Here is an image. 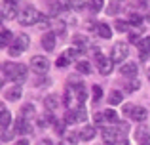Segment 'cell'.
<instances>
[{"mask_svg":"<svg viewBox=\"0 0 150 145\" xmlns=\"http://www.w3.org/2000/svg\"><path fill=\"white\" fill-rule=\"evenodd\" d=\"M4 96H6L8 101H17L19 97L23 96V92H21V88H19V86H13V88L6 90V94H4Z\"/></svg>","mask_w":150,"mask_h":145,"instance_id":"cell-16","label":"cell"},{"mask_svg":"<svg viewBox=\"0 0 150 145\" xmlns=\"http://www.w3.org/2000/svg\"><path fill=\"white\" fill-rule=\"evenodd\" d=\"M127 21H129V25H135V27H141V25H143V17H141L139 14H131Z\"/></svg>","mask_w":150,"mask_h":145,"instance_id":"cell-33","label":"cell"},{"mask_svg":"<svg viewBox=\"0 0 150 145\" xmlns=\"http://www.w3.org/2000/svg\"><path fill=\"white\" fill-rule=\"evenodd\" d=\"M21 116L27 119V120L33 119V116H34V105L33 103H25V105H23V107H21Z\"/></svg>","mask_w":150,"mask_h":145,"instance_id":"cell-21","label":"cell"},{"mask_svg":"<svg viewBox=\"0 0 150 145\" xmlns=\"http://www.w3.org/2000/svg\"><path fill=\"white\" fill-rule=\"evenodd\" d=\"M89 8H91V11H101L103 10V0H91Z\"/></svg>","mask_w":150,"mask_h":145,"instance_id":"cell-40","label":"cell"},{"mask_svg":"<svg viewBox=\"0 0 150 145\" xmlns=\"http://www.w3.org/2000/svg\"><path fill=\"white\" fill-rule=\"evenodd\" d=\"M38 25H40L42 29H44V27H50V25H51V17H48V15L42 14V15H40V21H38Z\"/></svg>","mask_w":150,"mask_h":145,"instance_id":"cell-39","label":"cell"},{"mask_svg":"<svg viewBox=\"0 0 150 145\" xmlns=\"http://www.w3.org/2000/svg\"><path fill=\"white\" fill-rule=\"evenodd\" d=\"M120 73L124 74V76H137V73H139V65H137V61L124 63V65L120 67Z\"/></svg>","mask_w":150,"mask_h":145,"instance_id":"cell-10","label":"cell"},{"mask_svg":"<svg viewBox=\"0 0 150 145\" xmlns=\"http://www.w3.org/2000/svg\"><path fill=\"white\" fill-rule=\"evenodd\" d=\"M103 141H105V145H116L120 141V132H118V128L105 126V130H103Z\"/></svg>","mask_w":150,"mask_h":145,"instance_id":"cell-5","label":"cell"},{"mask_svg":"<svg viewBox=\"0 0 150 145\" xmlns=\"http://www.w3.org/2000/svg\"><path fill=\"white\" fill-rule=\"evenodd\" d=\"M139 145H150V138H146V139H143Z\"/></svg>","mask_w":150,"mask_h":145,"instance_id":"cell-51","label":"cell"},{"mask_svg":"<svg viewBox=\"0 0 150 145\" xmlns=\"http://www.w3.org/2000/svg\"><path fill=\"white\" fill-rule=\"evenodd\" d=\"M91 4V0H72V8L74 10H84Z\"/></svg>","mask_w":150,"mask_h":145,"instance_id":"cell-32","label":"cell"},{"mask_svg":"<svg viewBox=\"0 0 150 145\" xmlns=\"http://www.w3.org/2000/svg\"><path fill=\"white\" fill-rule=\"evenodd\" d=\"M2 17H4V19H11V17H15V6H10V4H2Z\"/></svg>","mask_w":150,"mask_h":145,"instance_id":"cell-22","label":"cell"},{"mask_svg":"<svg viewBox=\"0 0 150 145\" xmlns=\"http://www.w3.org/2000/svg\"><path fill=\"white\" fill-rule=\"evenodd\" d=\"M80 54H82V52H80L78 48H69V50L65 52V57H67V59L70 61V59H76V57L80 56Z\"/></svg>","mask_w":150,"mask_h":145,"instance_id":"cell-35","label":"cell"},{"mask_svg":"<svg viewBox=\"0 0 150 145\" xmlns=\"http://www.w3.org/2000/svg\"><path fill=\"white\" fill-rule=\"evenodd\" d=\"M44 105H46V111H48V113H53L55 109H57V105H59L57 96H53V94H51V96H48V97L44 99Z\"/></svg>","mask_w":150,"mask_h":145,"instance_id":"cell-17","label":"cell"},{"mask_svg":"<svg viewBox=\"0 0 150 145\" xmlns=\"http://www.w3.org/2000/svg\"><path fill=\"white\" fill-rule=\"evenodd\" d=\"M0 113H2V116H0V128H2V130H8V126H10V122H11V115L4 105L0 107Z\"/></svg>","mask_w":150,"mask_h":145,"instance_id":"cell-15","label":"cell"},{"mask_svg":"<svg viewBox=\"0 0 150 145\" xmlns=\"http://www.w3.org/2000/svg\"><path fill=\"white\" fill-rule=\"evenodd\" d=\"M10 40H11V33L8 29H2V36H0V44L2 46H11L10 44Z\"/></svg>","mask_w":150,"mask_h":145,"instance_id":"cell-31","label":"cell"},{"mask_svg":"<svg viewBox=\"0 0 150 145\" xmlns=\"http://www.w3.org/2000/svg\"><path fill=\"white\" fill-rule=\"evenodd\" d=\"M36 145H53V141H51V139H48V138H42V139H38Z\"/></svg>","mask_w":150,"mask_h":145,"instance_id":"cell-47","label":"cell"},{"mask_svg":"<svg viewBox=\"0 0 150 145\" xmlns=\"http://www.w3.org/2000/svg\"><path fill=\"white\" fill-rule=\"evenodd\" d=\"M4 4H10V6H17L19 0H4Z\"/></svg>","mask_w":150,"mask_h":145,"instance_id":"cell-48","label":"cell"},{"mask_svg":"<svg viewBox=\"0 0 150 145\" xmlns=\"http://www.w3.org/2000/svg\"><path fill=\"white\" fill-rule=\"evenodd\" d=\"M78 139H80V134H76V132H69V134L63 136V145H76Z\"/></svg>","mask_w":150,"mask_h":145,"instance_id":"cell-18","label":"cell"},{"mask_svg":"<svg viewBox=\"0 0 150 145\" xmlns=\"http://www.w3.org/2000/svg\"><path fill=\"white\" fill-rule=\"evenodd\" d=\"M133 109H135V105H131V103H127V105H124V115H129V116H131V113H133Z\"/></svg>","mask_w":150,"mask_h":145,"instance_id":"cell-45","label":"cell"},{"mask_svg":"<svg viewBox=\"0 0 150 145\" xmlns=\"http://www.w3.org/2000/svg\"><path fill=\"white\" fill-rule=\"evenodd\" d=\"M15 44H17L23 52H25V50H29L30 48V38H29V34H25V33L17 34V36H15Z\"/></svg>","mask_w":150,"mask_h":145,"instance_id":"cell-14","label":"cell"},{"mask_svg":"<svg viewBox=\"0 0 150 145\" xmlns=\"http://www.w3.org/2000/svg\"><path fill=\"white\" fill-rule=\"evenodd\" d=\"M74 113H76L78 122H84V120H88V111H86V107H84V105H80L78 109H74Z\"/></svg>","mask_w":150,"mask_h":145,"instance_id":"cell-29","label":"cell"},{"mask_svg":"<svg viewBox=\"0 0 150 145\" xmlns=\"http://www.w3.org/2000/svg\"><path fill=\"white\" fill-rule=\"evenodd\" d=\"M69 88H74V90L84 88V86H82V78L78 76V74H70L69 76Z\"/></svg>","mask_w":150,"mask_h":145,"instance_id":"cell-25","label":"cell"},{"mask_svg":"<svg viewBox=\"0 0 150 145\" xmlns=\"http://www.w3.org/2000/svg\"><path fill=\"white\" fill-rule=\"evenodd\" d=\"M67 63H69V59H67L65 56L63 57H57V61H55V65H57L59 69H63V67H67Z\"/></svg>","mask_w":150,"mask_h":145,"instance_id":"cell-44","label":"cell"},{"mask_svg":"<svg viewBox=\"0 0 150 145\" xmlns=\"http://www.w3.org/2000/svg\"><path fill=\"white\" fill-rule=\"evenodd\" d=\"M122 99H124V96H122L120 90H112V92L108 94V103H110V105H118V103H122Z\"/></svg>","mask_w":150,"mask_h":145,"instance_id":"cell-20","label":"cell"},{"mask_svg":"<svg viewBox=\"0 0 150 145\" xmlns=\"http://www.w3.org/2000/svg\"><path fill=\"white\" fill-rule=\"evenodd\" d=\"M95 136H97V128L95 126H84L82 132H80V139L82 141H91Z\"/></svg>","mask_w":150,"mask_h":145,"instance_id":"cell-12","label":"cell"},{"mask_svg":"<svg viewBox=\"0 0 150 145\" xmlns=\"http://www.w3.org/2000/svg\"><path fill=\"white\" fill-rule=\"evenodd\" d=\"M148 78H150V69H148Z\"/></svg>","mask_w":150,"mask_h":145,"instance_id":"cell-53","label":"cell"},{"mask_svg":"<svg viewBox=\"0 0 150 145\" xmlns=\"http://www.w3.org/2000/svg\"><path fill=\"white\" fill-rule=\"evenodd\" d=\"M40 11L36 10V8L33 6H25L21 11L17 14V21L21 23L23 27H29V25H38V21H40Z\"/></svg>","mask_w":150,"mask_h":145,"instance_id":"cell-2","label":"cell"},{"mask_svg":"<svg viewBox=\"0 0 150 145\" xmlns=\"http://www.w3.org/2000/svg\"><path fill=\"white\" fill-rule=\"evenodd\" d=\"M101 97H103V90H101V86H93V99H95V101H99L101 99Z\"/></svg>","mask_w":150,"mask_h":145,"instance_id":"cell-41","label":"cell"},{"mask_svg":"<svg viewBox=\"0 0 150 145\" xmlns=\"http://www.w3.org/2000/svg\"><path fill=\"white\" fill-rule=\"evenodd\" d=\"M8 52H10V56H11V57H17V56H21V54H23V50L13 42V44L10 46V50H8Z\"/></svg>","mask_w":150,"mask_h":145,"instance_id":"cell-37","label":"cell"},{"mask_svg":"<svg viewBox=\"0 0 150 145\" xmlns=\"http://www.w3.org/2000/svg\"><path fill=\"white\" fill-rule=\"evenodd\" d=\"M65 120H61V122H59V120H57V122H55V132H57V134H63V136H65Z\"/></svg>","mask_w":150,"mask_h":145,"instance_id":"cell-42","label":"cell"},{"mask_svg":"<svg viewBox=\"0 0 150 145\" xmlns=\"http://www.w3.org/2000/svg\"><path fill=\"white\" fill-rule=\"evenodd\" d=\"M65 122H67V124H76V122H78L76 113H74V111H67V115H65Z\"/></svg>","mask_w":150,"mask_h":145,"instance_id":"cell-36","label":"cell"},{"mask_svg":"<svg viewBox=\"0 0 150 145\" xmlns=\"http://www.w3.org/2000/svg\"><path fill=\"white\" fill-rule=\"evenodd\" d=\"M15 145H29L27 139H19V141H15Z\"/></svg>","mask_w":150,"mask_h":145,"instance_id":"cell-50","label":"cell"},{"mask_svg":"<svg viewBox=\"0 0 150 145\" xmlns=\"http://www.w3.org/2000/svg\"><path fill=\"white\" fill-rule=\"evenodd\" d=\"M76 103H78L76 92H74L72 88H67L65 90V96H63V105H65L69 111H74V109H76Z\"/></svg>","mask_w":150,"mask_h":145,"instance_id":"cell-6","label":"cell"},{"mask_svg":"<svg viewBox=\"0 0 150 145\" xmlns=\"http://www.w3.org/2000/svg\"><path fill=\"white\" fill-rule=\"evenodd\" d=\"M42 48L46 52H53L55 50V33L53 31H48V33L42 36Z\"/></svg>","mask_w":150,"mask_h":145,"instance_id":"cell-9","label":"cell"},{"mask_svg":"<svg viewBox=\"0 0 150 145\" xmlns=\"http://www.w3.org/2000/svg\"><path fill=\"white\" fill-rule=\"evenodd\" d=\"M97 63H99V73L101 74H105V76H106V74L112 73V69H114V61L112 59H106V57L101 54V56L97 57Z\"/></svg>","mask_w":150,"mask_h":145,"instance_id":"cell-7","label":"cell"},{"mask_svg":"<svg viewBox=\"0 0 150 145\" xmlns=\"http://www.w3.org/2000/svg\"><path fill=\"white\" fill-rule=\"evenodd\" d=\"M11 138H13V134H11V132H8V130L2 132V139H4V141H10Z\"/></svg>","mask_w":150,"mask_h":145,"instance_id":"cell-46","label":"cell"},{"mask_svg":"<svg viewBox=\"0 0 150 145\" xmlns=\"http://www.w3.org/2000/svg\"><path fill=\"white\" fill-rule=\"evenodd\" d=\"M72 8V0H55L53 2V10L57 11H67Z\"/></svg>","mask_w":150,"mask_h":145,"instance_id":"cell-19","label":"cell"},{"mask_svg":"<svg viewBox=\"0 0 150 145\" xmlns=\"http://www.w3.org/2000/svg\"><path fill=\"white\" fill-rule=\"evenodd\" d=\"M114 27H116L118 33H127V31H129V21H124V19H116Z\"/></svg>","mask_w":150,"mask_h":145,"instance_id":"cell-27","label":"cell"},{"mask_svg":"<svg viewBox=\"0 0 150 145\" xmlns=\"http://www.w3.org/2000/svg\"><path fill=\"white\" fill-rule=\"evenodd\" d=\"M127 56H129V50H127V44H125V42H116V44L112 46L110 59H112L114 63H122V61H125Z\"/></svg>","mask_w":150,"mask_h":145,"instance_id":"cell-3","label":"cell"},{"mask_svg":"<svg viewBox=\"0 0 150 145\" xmlns=\"http://www.w3.org/2000/svg\"><path fill=\"white\" fill-rule=\"evenodd\" d=\"M2 73L13 84H23L27 80V65H23V63H4Z\"/></svg>","mask_w":150,"mask_h":145,"instance_id":"cell-1","label":"cell"},{"mask_svg":"<svg viewBox=\"0 0 150 145\" xmlns=\"http://www.w3.org/2000/svg\"><path fill=\"white\" fill-rule=\"evenodd\" d=\"M139 50H141V54H143V57H144V56H146V54L150 52V36H144L143 40H141Z\"/></svg>","mask_w":150,"mask_h":145,"instance_id":"cell-28","label":"cell"},{"mask_svg":"<svg viewBox=\"0 0 150 145\" xmlns=\"http://www.w3.org/2000/svg\"><path fill=\"white\" fill-rule=\"evenodd\" d=\"M76 71L80 74H89L91 73V65L88 61H76Z\"/></svg>","mask_w":150,"mask_h":145,"instance_id":"cell-24","label":"cell"},{"mask_svg":"<svg viewBox=\"0 0 150 145\" xmlns=\"http://www.w3.org/2000/svg\"><path fill=\"white\" fill-rule=\"evenodd\" d=\"M120 0H110L108 2V6H106V14L108 15H116L118 11H120Z\"/></svg>","mask_w":150,"mask_h":145,"instance_id":"cell-23","label":"cell"},{"mask_svg":"<svg viewBox=\"0 0 150 145\" xmlns=\"http://www.w3.org/2000/svg\"><path fill=\"white\" fill-rule=\"evenodd\" d=\"M131 119L135 120V122H144V120L148 119V111L144 107H135L131 113Z\"/></svg>","mask_w":150,"mask_h":145,"instance_id":"cell-13","label":"cell"},{"mask_svg":"<svg viewBox=\"0 0 150 145\" xmlns=\"http://www.w3.org/2000/svg\"><path fill=\"white\" fill-rule=\"evenodd\" d=\"M141 6H143V8H150V0H141Z\"/></svg>","mask_w":150,"mask_h":145,"instance_id":"cell-49","label":"cell"},{"mask_svg":"<svg viewBox=\"0 0 150 145\" xmlns=\"http://www.w3.org/2000/svg\"><path fill=\"white\" fill-rule=\"evenodd\" d=\"M95 34L101 38H105V40H108L110 36H112V31H110V27L106 25V23H97L95 25Z\"/></svg>","mask_w":150,"mask_h":145,"instance_id":"cell-11","label":"cell"},{"mask_svg":"<svg viewBox=\"0 0 150 145\" xmlns=\"http://www.w3.org/2000/svg\"><path fill=\"white\" fill-rule=\"evenodd\" d=\"M30 69L38 74H46L50 71V61L44 56H34V57H30Z\"/></svg>","mask_w":150,"mask_h":145,"instance_id":"cell-4","label":"cell"},{"mask_svg":"<svg viewBox=\"0 0 150 145\" xmlns=\"http://www.w3.org/2000/svg\"><path fill=\"white\" fill-rule=\"evenodd\" d=\"M74 90V88H72ZM74 92H76V97H78V103H86V99H88V92H86L84 88H78V90H74Z\"/></svg>","mask_w":150,"mask_h":145,"instance_id":"cell-34","label":"cell"},{"mask_svg":"<svg viewBox=\"0 0 150 145\" xmlns=\"http://www.w3.org/2000/svg\"><path fill=\"white\" fill-rule=\"evenodd\" d=\"M17 132V134H30L33 132V126H30V120L27 119H17L15 120V126H13V134Z\"/></svg>","mask_w":150,"mask_h":145,"instance_id":"cell-8","label":"cell"},{"mask_svg":"<svg viewBox=\"0 0 150 145\" xmlns=\"http://www.w3.org/2000/svg\"><path fill=\"white\" fill-rule=\"evenodd\" d=\"M103 116H105V120H108V122H118V113L114 111V109H106V111L103 113Z\"/></svg>","mask_w":150,"mask_h":145,"instance_id":"cell-30","label":"cell"},{"mask_svg":"<svg viewBox=\"0 0 150 145\" xmlns=\"http://www.w3.org/2000/svg\"><path fill=\"white\" fill-rule=\"evenodd\" d=\"M146 19H148V21H150V11H148V15H146Z\"/></svg>","mask_w":150,"mask_h":145,"instance_id":"cell-52","label":"cell"},{"mask_svg":"<svg viewBox=\"0 0 150 145\" xmlns=\"http://www.w3.org/2000/svg\"><path fill=\"white\" fill-rule=\"evenodd\" d=\"M141 40H143V38H141V34H137V33H131V34H129V42H131V44H141Z\"/></svg>","mask_w":150,"mask_h":145,"instance_id":"cell-43","label":"cell"},{"mask_svg":"<svg viewBox=\"0 0 150 145\" xmlns=\"http://www.w3.org/2000/svg\"><path fill=\"white\" fill-rule=\"evenodd\" d=\"M135 138H137V141H143V139H146V138H150L148 136V128L146 126H139L137 128V132H135Z\"/></svg>","mask_w":150,"mask_h":145,"instance_id":"cell-26","label":"cell"},{"mask_svg":"<svg viewBox=\"0 0 150 145\" xmlns=\"http://www.w3.org/2000/svg\"><path fill=\"white\" fill-rule=\"evenodd\" d=\"M61 145H63V143H61Z\"/></svg>","mask_w":150,"mask_h":145,"instance_id":"cell-54","label":"cell"},{"mask_svg":"<svg viewBox=\"0 0 150 145\" xmlns=\"http://www.w3.org/2000/svg\"><path fill=\"white\" fill-rule=\"evenodd\" d=\"M139 88H141L139 80H129L127 84H125V90H127V92H135V90H139Z\"/></svg>","mask_w":150,"mask_h":145,"instance_id":"cell-38","label":"cell"}]
</instances>
